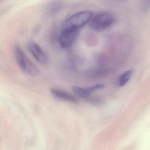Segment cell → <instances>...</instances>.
<instances>
[{
    "label": "cell",
    "instance_id": "277c9868",
    "mask_svg": "<svg viewBox=\"0 0 150 150\" xmlns=\"http://www.w3.org/2000/svg\"><path fill=\"white\" fill-rule=\"evenodd\" d=\"M79 30L70 28H62L59 37V44L64 48L71 47L77 39Z\"/></svg>",
    "mask_w": 150,
    "mask_h": 150
},
{
    "label": "cell",
    "instance_id": "9c48e42d",
    "mask_svg": "<svg viewBox=\"0 0 150 150\" xmlns=\"http://www.w3.org/2000/svg\"><path fill=\"white\" fill-rule=\"evenodd\" d=\"M138 7L142 12L149 11L150 10V0H139Z\"/></svg>",
    "mask_w": 150,
    "mask_h": 150
},
{
    "label": "cell",
    "instance_id": "7a4b0ae2",
    "mask_svg": "<svg viewBox=\"0 0 150 150\" xmlns=\"http://www.w3.org/2000/svg\"><path fill=\"white\" fill-rule=\"evenodd\" d=\"M93 17L90 10H84L76 12L70 16L65 21L63 28H70L80 30L82 27L90 23Z\"/></svg>",
    "mask_w": 150,
    "mask_h": 150
},
{
    "label": "cell",
    "instance_id": "8992f818",
    "mask_svg": "<svg viewBox=\"0 0 150 150\" xmlns=\"http://www.w3.org/2000/svg\"><path fill=\"white\" fill-rule=\"evenodd\" d=\"M104 87L105 85L104 84H98L86 88L73 86L72 87V90L73 92L77 96L86 99L94 92L96 91L97 90H102L104 89Z\"/></svg>",
    "mask_w": 150,
    "mask_h": 150
},
{
    "label": "cell",
    "instance_id": "5b68a950",
    "mask_svg": "<svg viewBox=\"0 0 150 150\" xmlns=\"http://www.w3.org/2000/svg\"><path fill=\"white\" fill-rule=\"evenodd\" d=\"M27 47L34 58L39 63L43 65L47 63L48 59L46 54L37 43L32 41H29Z\"/></svg>",
    "mask_w": 150,
    "mask_h": 150
},
{
    "label": "cell",
    "instance_id": "30bf717a",
    "mask_svg": "<svg viewBox=\"0 0 150 150\" xmlns=\"http://www.w3.org/2000/svg\"><path fill=\"white\" fill-rule=\"evenodd\" d=\"M85 100L88 102L93 104H99L102 101V99L99 97H87Z\"/></svg>",
    "mask_w": 150,
    "mask_h": 150
},
{
    "label": "cell",
    "instance_id": "ba28073f",
    "mask_svg": "<svg viewBox=\"0 0 150 150\" xmlns=\"http://www.w3.org/2000/svg\"><path fill=\"white\" fill-rule=\"evenodd\" d=\"M133 71L132 70H128L123 72L120 75L117 79V84L120 87H122L129 81L133 75Z\"/></svg>",
    "mask_w": 150,
    "mask_h": 150
},
{
    "label": "cell",
    "instance_id": "6da1fadb",
    "mask_svg": "<svg viewBox=\"0 0 150 150\" xmlns=\"http://www.w3.org/2000/svg\"><path fill=\"white\" fill-rule=\"evenodd\" d=\"M115 18L109 12H102L92 17L90 22V27L96 31H102L110 28L114 23Z\"/></svg>",
    "mask_w": 150,
    "mask_h": 150
},
{
    "label": "cell",
    "instance_id": "3957f363",
    "mask_svg": "<svg viewBox=\"0 0 150 150\" xmlns=\"http://www.w3.org/2000/svg\"><path fill=\"white\" fill-rule=\"evenodd\" d=\"M14 54L18 66L24 72L31 76L38 75V69L27 58L20 48L16 47L14 49Z\"/></svg>",
    "mask_w": 150,
    "mask_h": 150
},
{
    "label": "cell",
    "instance_id": "52a82bcc",
    "mask_svg": "<svg viewBox=\"0 0 150 150\" xmlns=\"http://www.w3.org/2000/svg\"><path fill=\"white\" fill-rule=\"evenodd\" d=\"M52 96L56 99L73 104H77L79 100L75 96L68 93L62 90L56 88H52L51 90Z\"/></svg>",
    "mask_w": 150,
    "mask_h": 150
}]
</instances>
